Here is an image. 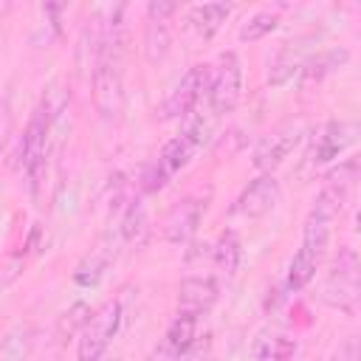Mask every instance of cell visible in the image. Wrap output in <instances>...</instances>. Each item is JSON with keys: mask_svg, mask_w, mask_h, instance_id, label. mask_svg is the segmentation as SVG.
Instances as JSON below:
<instances>
[{"mask_svg": "<svg viewBox=\"0 0 361 361\" xmlns=\"http://www.w3.org/2000/svg\"><path fill=\"white\" fill-rule=\"evenodd\" d=\"M56 121V113L51 107H45L39 102V107L31 113L25 130H23V138H20V166L28 178H37L39 169L45 166V149H48V135H51V127Z\"/></svg>", "mask_w": 361, "mask_h": 361, "instance_id": "obj_4", "label": "cell"}, {"mask_svg": "<svg viewBox=\"0 0 361 361\" xmlns=\"http://www.w3.org/2000/svg\"><path fill=\"white\" fill-rule=\"evenodd\" d=\"M228 14H231L228 3H203V6H192L186 20H189V25L195 28V34L200 39H212L223 28Z\"/></svg>", "mask_w": 361, "mask_h": 361, "instance_id": "obj_13", "label": "cell"}, {"mask_svg": "<svg viewBox=\"0 0 361 361\" xmlns=\"http://www.w3.org/2000/svg\"><path fill=\"white\" fill-rule=\"evenodd\" d=\"M206 99H209V113L214 118L228 116L240 104V99H243V65H240V56L234 51L220 54L217 65L212 68Z\"/></svg>", "mask_w": 361, "mask_h": 361, "instance_id": "obj_1", "label": "cell"}, {"mask_svg": "<svg viewBox=\"0 0 361 361\" xmlns=\"http://www.w3.org/2000/svg\"><path fill=\"white\" fill-rule=\"evenodd\" d=\"M118 324H121V305L118 302H104L93 316L85 319V324L79 330L76 358L79 361H102L104 350L110 347V341L118 333Z\"/></svg>", "mask_w": 361, "mask_h": 361, "instance_id": "obj_2", "label": "cell"}, {"mask_svg": "<svg viewBox=\"0 0 361 361\" xmlns=\"http://www.w3.org/2000/svg\"><path fill=\"white\" fill-rule=\"evenodd\" d=\"M104 268H107V259H104V257H99V254H90V257L76 268L73 279H76L79 285H96V282H99V276L104 274Z\"/></svg>", "mask_w": 361, "mask_h": 361, "instance_id": "obj_23", "label": "cell"}, {"mask_svg": "<svg viewBox=\"0 0 361 361\" xmlns=\"http://www.w3.org/2000/svg\"><path fill=\"white\" fill-rule=\"evenodd\" d=\"M358 138V124L350 121V118H336V121H327L322 127V133L316 135V144H313V164H327L333 158H338L344 149H350Z\"/></svg>", "mask_w": 361, "mask_h": 361, "instance_id": "obj_11", "label": "cell"}, {"mask_svg": "<svg viewBox=\"0 0 361 361\" xmlns=\"http://www.w3.org/2000/svg\"><path fill=\"white\" fill-rule=\"evenodd\" d=\"M178 11L175 3H166V0H152L147 6V31H144V54H147V62H161L166 54H169V42H172V34H169V17Z\"/></svg>", "mask_w": 361, "mask_h": 361, "instance_id": "obj_9", "label": "cell"}, {"mask_svg": "<svg viewBox=\"0 0 361 361\" xmlns=\"http://www.w3.org/2000/svg\"><path fill=\"white\" fill-rule=\"evenodd\" d=\"M302 135H305V124L302 121H285V124L274 127L271 133H265L259 138V144L254 149V166L262 169V175L265 172L271 175L290 155V149L302 141Z\"/></svg>", "mask_w": 361, "mask_h": 361, "instance_id": "obj_6", "label": "cell"}, {"mask_svg": "<svg viewBox=\"0 0 361 361\" xmlns=\"http://www.w3.org/2000/svg\"><path fill=\"white\" fill-rule=\"evenodd\" d=\"M195 333H197V319L178 313L172 319V324L166 327V350L172 358H180L192 344H195Z\"/></svg>", "mask_w": 361, "mask_h": 361, "instance_id": "obj_15", "label": "cell"}, {"mask_svg": "<svg viewBox=\"0 0 361 361\" xmlns=\"http://www.w3.org/2000/svg\"><path fill=\"white\" fill-rule=\"evenodd\" d=\"M195 149H197L195 141H189V138L180 133V135H175V138H169V141L164 144L161 158H158V166L166 172V178H172L175 172H180V169L192 161Z\"/></svg>", "mask_w": 361, "mask_h": 361, "instance_id": "obj_14", "label": "cell"}, {"mask_svg": "<svg viewBox=\"0 0 361 361\" xmlns=\"http://www.w3.org/2000/svg\"><path fill=\"white\" fill-rule=\"evenodd\" d=\"M31 355V333L23 324H14L0 341V361H28Z\"/></svg>", "mask_w": 361, "mask_h": 361, "instance_id": "obj_17", "label": "cell"}, {"mask_svg": "<svg viewBox=\"0 0 361 361\" xmlns=\"http://www.w3.org/2000/svg\"><path fill=\"white\" fill-rule=\"evenodd\" d=\"M316 265H319V257L310 251V248H299L288 265V290H302L313 276H316Z\"/></svg>", "mask_w": 361, "mask_h": 361, "instance_id": "obj_16", "label": "cell"}, {"mask_svg": "<svg viewBox=\"0 0 361 361\" xmlns=\"http://www.w3.org/2000/svg\"><path fill=\"white\" fill-rule=\"evenodd\" d=\"M240 257H243V248H240V237L234 231H223L217 245H214V262L226 271V274H234L237 265H240Z\"/></svg>", "mask_w": 361, "mask_h": 361, "instance_id": "obj_19", "label": "cell"}, {"mask_svg": "<svg viewBox=\"0 0 361 361\" xmlns=\"http://www.w3.org/2000/svg\"><path fill=\"white\" fill-rule=\"evenodd\" d=\"M350 59V54L344 51V48H333V51H324L322 56H316L307 68H305V79H322V76H327V73H333V71H338L344 62Z\"/></svg>", "mask_w": 361, "mask_h": 361, "instance_id": "obj_21", "label": "cell"}, {"mask_svg": "<svg viewBox=\"0 0 361 361\" xmlns=\"http://www.w3.org/2000/svg\"><path fill=\"white\" fill-rule=\"evenodd\" d=\"M203 209H206V203H203L200 197H195V195H186L183 200H178V203L169 209L166 220H164V237H166L169 243H175V245L192 240V234H195L197 226H200Z\"/></svg>", "mask_w": 361, "mask_h": 361, "instance_id": "obj_12", "label": "cell"}, {"mask_svg": "<svg viewBox=\"0 0 361 361\" xmlns=\"http://www.w3.org/2000/svg\"><path fill=\"white\" fill-rule=\"evenodd\" d=\"M355 299H358V265H355V254L344 248L324 282V302L330 307L353 310Z\"/></svg>", "mask_w": 361, "mask_h": 361, "instance_id": "obj_7", "label": "cell"}, {"mask_svg": "<svg viewBox=\"0 0 361 361\" xmlns=\"http://www.w3.org/2000/svg\"><path fill=\"white\" fill-rule=\"evenodd\" d=\"M217 293H220V288H217L214 276L192 274V276L180 279V285H178V313L200 319L217 302Z\"/></svg>", "mask_w": 361, "mask_h": 361, "instance_id": "obj_10", "label": "cell"}, {"mask_svg": "<svg viewBox=\"0 0 361 361\" xmlns=\"http://www.w3.org/2000/svg\"><path fill=\"white\" fill-rule=\"evenodd\" d=\"M279 200H282V186H279V180H276L274 175L265 172V175L254 178V180L240 192V197H237V203H234V212L243 214V217L257 220V217L271 214V212L279 206Z\"/></svg>", "mask_w": 361, "mask_h": 361, "instance_id": "obj_8", "label": "cell"}, {"mask_svg": "<svg viewBox=\"0 0 361 361\" xmlns=\"http://www.w3.org/2000/svg\"><path fill=\"white\" fill-rule=\"evenodd\" d=\"M102 361H121V358H118V355H113V358H102Z\"/></svg>", "mask_w": 361, "mask_h": 361, "instance_id": "obj_25", "label": "cell"}, {"mask_svg": "<svg viewBox=\"0 0 361 361\" xmlns=\"http://www.w3.org/2000/svg\"><path fill=\"white\" fill-rule=\"evenodd\" d=\"M144 231H147V212H144V206L135 200V203L127 209L124 220H121V237H124L127 243H141Z\"/></svg>", "mask_w": 361, "mask_h": 361, "instance_id": "obj_22", "label": "cell"}, {"mask_svg": "<svg viewBox=\"0 0 361 361\" xmlns=\"http://www.w3.org/2000/svg\"><path fill=\"white\" fill-rule=\"evenodd\" d=\"M296 344L282 338V336H262L254 344V358L257 361H290Z\"/></svg>", "mask_w": 361, "mask_h": 361, "instance_id": "obj_18", "label": "cell"}, {"mask_svg": "<svg viewBox=\"0 0 361 361\" xmlns=\"http://www.w3.org/2000/svg\"><path fill=\"white\" fill-rule=\"evenodd\" d=\"M6 133H8V107L0 104V152L6 147Z\"/></svg>", "mask_w": 361, "mask_h": 361, "instance_id": "obj_24", "label": "cell"}, {"mask_svg": "<svg viewBox=\"0 0 361 361\" xmlns=\"http://www.w3.org/2000/svg\"><path fill=\"white\" fill-rule=\"evenodd\" d=\"M344 200H347V195L338 192V189H333V186H324V189L319 192V197L313 200V209H310V214H307V220H305L302 245L310 248L319 259H322V254H324V248H327V243H330L333 223H336V217H338Z\"/></svg>", "mask_w": 361, "mask_h": 361, "instance_id": "obj_3", "label": "cell"}, {"mask_svg": "<svg viewBox=\"0 0 361 361\" xmlns=\"http://www.w3.org/2000/svg\"><path fill=\"white\" fill-rule=\"evenodd\" d=\"M209 73H212L209 65H192L175 82V87L169 90V96L164 99L161 116L164 118H186L189 113H195L197 104H200V99L209 90Z\"/></svg>", "mask_w": 361, "mask_h": 361, "instance_id": "obj_5", "label": "cell"}, {"mask_svg": "<svg viewBox=\"0 0 361 361\" xmlns=\"http://www.w3.org/2000/svg\"><path fill=\"white\" fill-rule=\"evenodd\" d=\"M276 25H279V17L274 11H257V14H251L243 23V28H240L237 37H240V42H257V39L268 37Z\"/></svg>", "mask_w": 361, "mask_h": 361, "instance_id": "obj_20", "label": "cell"}]
</instances>
